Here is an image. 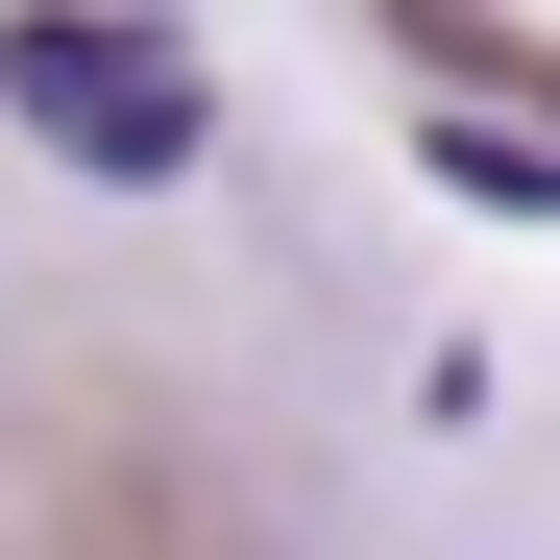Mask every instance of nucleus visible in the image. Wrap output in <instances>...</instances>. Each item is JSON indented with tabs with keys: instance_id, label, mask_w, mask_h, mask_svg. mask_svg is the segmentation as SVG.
<instances>
[{
	"instance_id": "1",
	"label": "nucleus",
	"mask_w": 560,
	"mask_h": 560,
	"mask_svg": "<svg viewBox=\"0 0 560 560\" xmlns=\"http://www.w3.org/2000/svg\"><path fill=\"white\" fill-rule=\"evenodd\" d=\"M0 98H25L73 171H196V122H220V73L171 49V25H73V0H25L0 25Z\"/></svg>"
}]
</instances>
